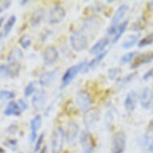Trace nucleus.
<instances>
[{"label":"nucleus","mask_w":153,"mask_h":153,"mask_svg":"<svg viewBox=\"0 0 153 153\" xmlns=\"http://www.w3.org/2000/svg\"><path fill=\"white\" fill-rule=\"evenodd\" d=\"M87 65H88L87 61H83L77 65L73 66L71 68H68V70L66 71V72L64 73L63 78H62V86L66 87L68 84H70L71 82L75 79V76L78 75L80 71H85Z\"/></svg>","instance_id":"nucleus-1"},{"label":"nucleus","mask_w":153,"mask_h":153,"mask_svg":"<svg viewBox=\"0 0 153 153\" xmlns=\"http://www.w3.org/2000/svg\"><path fill=\"white\" fill-rule=\"evenodd\" d=\"M65 140V132L62 128H55L51 136V152L52 153H59L62 150Z\"/></svg>","instance_id":"nucleus-2"},{"label":"nucleus","mask_w":153,"mask_h":153,"mask_svg":"<svg viewBox=\"0 0 153 153\" xmlns=\"http://www.w3.org/2000/svg\"><path fill=\"white\" fill-rule=\"evenodd\" d=\"M70 42L72 48L76 51L85 50L88 45V39L81 31L73 33L70 38Z\"/></svg>","instance_id":"nucleus-3"},{"label":"nucleus","mask_w":153,"mask_h":153,"mask_svg":"<svg viewBox=\"0 0 153 153\" xmlns=\"http://www.w3.org/2000/svg\"><path fill=\"white\" fill-rule=\"evenodd\" d=\"M126 148V136L123 131H119L114 134L111 142V152L123 153Z\"/></svg>","instance_id":"nucleus-4"},{"label":"nucleus","mask_w":153,"mask_h":153,"mask_svg":"<svg viewBox=\"0 0 153 153\" xmlns=\"http://www.w3.org/2000/svg\"><path fill=\"white\" fill-rule=\"evenodd\" d=\"M76 105L79 109L81 111H88L91 105L92 104V99L91 97L90 94L86 91L81 90L78 91L76 95Z\"/></svg>","instance_id":"nucleus-5"},{"label":"nucleus","mask_w":153,"mask_h":153,"mask_svg":"<svg viewBox=\"0 0 153 153\" xmlns=\"http://www.w3.org/2000/svg\"><path fill=\"white\" fill-rule=\"evenodd\" d=\"M100 111L95 108H89L83 116V123L87 128H94L100 120Z\"/></svg>","instance_id":"nucleus-6"},{"label":"nucleus","mask_w":153,"mask_h":153,"mask_svg":"<svg viewBox=\"0 0 153 153\" xmlns=\"http://www.w3.org/2000/svg\"><path fill=\"white\" fill-rule=\"evenodd\" d=\"M66 15L65 10L60 6H55L51 9L48 15V21L51 24L60 23Z\"/></svg>","instance_id":"nucleus-7"},{"label":"nucleus","mask_w":153,"mask_h":153,"mask_svg":"<svg viewBox=\"0 0 153 153\" xmlns=\"http://www.w3.org/2000/svg\"><path fill=\"white\" fill-rule=\"evenodd\" d=\"M79 126L74 121H69L65 131V139L68 144H72L78 136Z\"/></svg>","instance_id":"nucleus-8"},{"label":"nucleus","mask_w":153,"mask_h":153,"mask_svg":"<svg viewBox=\"0 0 153 153\" xmlns=\"http://www.w3.org/2000/svg\"><path fill=\"white\" fill-rule=\"evenodd\" d=\"M80 143L82 144V147L83 148V152H84L92 153L93 148L95 146V139L91 135L90 133L84 131L82 133V136L80 138Z\"/></svg>","instance_id":"nucleus-9"},{"label":"nucleus","mask_w":153,"mask_h":153,"mask_svg":"<svg viewBox=\"0 0 153 153\" xmlns=\"http://www.w3.org/2000/svg\"><path fill=\"white\" fill-rule=\"evenodd\" d=\"M47 101V93L44 90L39 91L32 98V105L35 110H41L45 106Z\"/></svg>","instance_id":"nucleus-10"},{"label":"nucleus","mask_w":153,"mask_h":153,"mask_svg":"<svg viewBox=\"0 0 153 153\" xmlns=\"http://www.w3.org/2000/svg\"><path fill=\"white\" fill-rule=\"evenodd\" d=\"M59 57L58 51L55 47L50 46L46 48L43 52V62L46 65H51L55 63Z\"/></svg>","instance_id":"nucleus-11"},{"label":"nucleus","mask_w":153,"mask_h":153,"mask_svg":"<svg viewBox=\"0 0 153 153\" xmlns=\"http://www.w3.org/2000/svg\"><path fill=\"white\" fill-rule=\"evenodd\" d=\"M153 60V52L143 53L140 55H137L136 57L134 58L132 63H131V68H136L140 66L143 65L144 63H150L151 61Z\"/></svg>","instance_id":"nucleus-12"},{"label":"nucleus","mask_w":153,"mask_h":153,"mask_svg":"<svg viewBox=\"0 0 153 153\" xmlns=\"http://www.w3.org/2000/svg\"><path fill=\"white\" fill-rule=\"evenodd\" d=\"M57 74H58L57 70L50 71H46L43 73L39 77V84L42 87H48L51 85L55 79Z\"/></svg>","instance_id":"nucleus-13"},{"label":"nucleus","mask_w":153,"mask_h":153,"mask_svg":"<svg viewBox=\"0 0 153 153\" xmlns=\"http://www.w3.org/2000/svg\"><path fill=\"white\" fill-rule=\"evenodd\" d=\"M44 18H45V10H43V8H39L37 10H35L32 13V15H30L29 22H30V25L35 27L42 23Z\"/></svg>","instance_id":"nucleus-14"},{"label":"nucleus","mask_w":153,"mask_h":153,"mask_svg":"<svg viewBox=\"0 0 153 153\" xmlns=\"http://www.w3.org/2000/svg\"><path fill=\"white\" fill-rule=\"evenodd\" d=\"M140 100L142 107L143 108H145V109L148 108L151 106V104L153 103L152 91L149 88H145L141 93L140 96Z\"/></svg>","instance_id":"nucleus-15"},{"label":"nucleus","mask_w":153,"mask_h":153,"mask_svg":"<svg viewBox=\"0 0 153 153\" xmlns=\"http://www.w3.org/2000/svg\"><path fill=\"white\" fill-rule=\"evenodd\" d=\"M109 43V39L107 37L102 38L100 40H98L96 43L93 45V47L91 48V54L95 55H98L103 52L105 48Z\"/></svg>","instance_id":"nucleus-16"},{"label":"nucleus","mask_w":153,"mask_h":153,"mask_svg":"<svg viewBox=\"0 0 153 153\" xmlns=\"http://www.w3.org/2000/svg\"><path fill=\"white\" fill-rule=\"evenodd\" d=\"M15 22H16V17L15 15H11L3 26V30L0 31V39L6 38L10 34L11 30L14 27V26H15Z\"/></svg>","instance_id":"nucleus-17"},{"label":"nucleus","mask_w":153,"mask_h":153,"mask_svg":"<svg viewBox=\"0 0 153 153\" xmlns=\"http://www.w3.org/2000/svg\"><path fill=\"white\" fill-rule=\"evenodd\" d=\"M136 105V95L135 91H131L127 95L124 100V107L128 112L135 110Z\"/></svg>","instance_id":"nucleus-18"},{"label":"nucleus","mask_w":153,"mask_h":153,"mask_svg":"<svg viewBox=\"0 0 153 153\" xmlns=\"http://www.w3.org/2000/svg\"><path fill=\"white\" fill-rule=\"evenodd\" d=\"M100 27V21L96 17H90L86 19L83 23V27L88 31H95Z\"/></svg>","instance_id":"nucleus-19"},{"label":"nucleus","mask_w":153,"mask_h":153,"mask_svg":"<svg viewBox=\"0 0 153 153\" xmlns=\"http://www.w3.org/2000/svg\"><path fill=\"white\" fill-rule=\"evenodd\" d=\"M128 7L126 4H123L119 7V8L116 10L115 15L113 16L112 19H111V26H117L119 22L123 19L126 12L128 11Z\"/></svg>","instance_id":"nucleus-20"},{"label":"nucleus","mask_w":153,"mask_h":153,"mask_svg":"<svg viewBox=\"0 0 153 153\" xmlns=\"http://www.w3.org/2000/svg\"><path fill=\"white\" fill-rule=\"evenodd\" d=\"M23 59V53L19 48H14L9 53L7 56V62L11 63H20Z\"/></svg>","instance_id":"nucleus-21"},{"label":"nucleus","mask_w":153,"mask_h":153,"mask_svg":"<svg viewBox=\"0 0 153 153\" xmlns=\"http://www.w3.org/2000/svg\"><path fill=\"white\" fill-rule=\"evenodd\" d=\"M21 108L19 104L15 102H10L7 105V108L4 110V115L7 116H19L20 115Z\"/></svg>","instance_id":"nucleus-22"},{"label":"nucleus","mask_w":153,"mask_h":153,"mask_svg":"<svg viewBox=\"0 0 153 153\" xmlns=\"http://www.w3.org/2000/svg\"><path fill=\"white\" fill-rule=\"evenodd\" d=\"M128 21H124L123 23L120 24L119 26H117V27H116V31L115 35L113 36V39H112V43H116L117 41L120 39V38L122 36L124 31H125L126 28L128 27Z\"/></svg>","instance_id":"nucleus-23"},{"label":"nucleus","mask_w":153,"mask_h":153,"mask_svg":"<svg viewBox=\"0 0 153 153\" xmlns=\"http://www.w3.org/2000/svg\"><path fill=\"white\" fill-rule=\"evenodd\" d=\"M42 124V118L41 116L37 115L30 120V133H37L39 129L40 128Z\"/></svg>","instance_id":"nucleus-24"},{"label":"nucleus","mask_w":153,"mask_h":153,"mask_svg":"<svg viewBox=\"0 0 153 153\" xmlns=\"http://www.w3.org/2000/svg\"><path fill=\"white\" fill-rule=\"evenodd\" d=\"M107 54H108V51H103V52H102L100 55H96L92 60H91L89 63H88V65H87V68L85 69V71L89 70V68H93L94 67H95L101 60H103Z\"/></svg>","instance_id":"nucleus-25"},{"label":"nucleus","mask_w":153,"mask_h":153,"mask_svg":"<svg viewBox=\"0 0 153 153\" xmlns=\"http://www.w3.org/2000/svg\"><path fill=\"white\" fill-rule=\"evenodd\" d=\"M138 35H131V36L128 37V39H126L125 41L123 43V45H122L123 48L124 49H128V48L133 47L138 40Z\"/></svg>","instance_id":"nucleus-26"},{"label":"nucleus","mask_w":153,"mask_h":153,"mask_svg":"<svg viewBox=\"0 0 153 153\" xmlns=\"http://www.w3.org/2000/svg\"><path fill=\"white\" fill-rule=\"evenodd\" d=\"M19 44L23 49H27L31 44V39L29 35H23L22 37L19 39Z\"/></svg>","instance_id":"nucleus-27"},{"label":"nucleus","mask_w":153,"mask_h":153,"mask_svg":"<svg viewBox=\"0 0 153 153\" xmlns=\"http://www.w3.org/2000/svg\"><path fill=\"white\" fill-rule=\"evenodd\" d=\"M15 93L10 91H0V100H10L15 98Z\"/></svg>","instance_id":"nucleus-28"},{"label":"nucleus","mask_w":153,"mask_h":153,"mask_svg":"<svg viewBox=\"0 0 153 153\" xmlns=\"http://www.w3.org/2000/svg\"><path fill=\"white\" fill-rule=\"evenodd\" d=\"M153 43V33H151L148 35H147L146 37L142 39L140 43H139V47L140 48H143L146 46H148L152 44Z\"/></svg>","instance_id":"nucleus-29"},{"label":"nucleus","mask_w":153,"mask_h":153,"mask_svg":"<svg viewBox=\"0 0 153 153\" xmlns=\"http://www.w3.org/2000/svg\"><path fill=\"white\" fill-rule=\"evenodd\" d=\"M136 54H137L136 51H132V52H129L128 54H126L123 56H122V58L120 59V63L122 64H125V63H129L130 61H131L133 59L135 58Z\"/></svg>","instance_id":"nucleus-30"},{"label":"nucleus","mask_w":153,"mask_h":153,"mask_svg":"<svg viewBox=\"0 0 153 153\" xmlns=\"http://www.w3.org/2000/svg\"><path fill=\"white\" fill-rule=\"evenodd\" d=\"M0 76L2 77H10V71L8 64H1L0 65Z\"/></svg>","instance_id":"nucleus-31"},{"label":"nucleus","mask_w":153,"mask_h":153,"mask_svg":"<svg viewBox=\"0 0 153 153\" xmlns=\"http://www.w3.org/2000/svg\"><path fill=\"white\" fill-rule=\"evenodd\" d=\"M34 91H35V83L30 82V83H28L24 89V95H25V96L28 97V96L32 95Z\"/></svg>","instance_id":"nucleus-32"},{"label":"nucleus","mask_w":153,"mask_h":153,"mask_svg":"<svg viewBox=\"0 0 153 153\" xmlns=\"http://www.w3.org/2000/svg\"><path fill=\"white\" fill-rule=\"evenodd\" d=\"M11 5V2L8 0H0V14L7 10Z\"/></svg>","instance_id":"nucleus-33"},{"label":"nucleus","mask_w":153,"mask_h":153,"mask_svg":"<svg viewBox=\"0 0 153 153\" xmlns=\"http://www.w3.org/2000/svg\"><path fill=\"white\" fill-rule=\"evenodd\" d=\"M43 138H44V135H43V133H42L40 136H39L37 142H36V144H35V152H37L39 150V148H40L41 145H42V143H43Z\"/></svg>","instance_id":"nucleus-34"},{"label":"nucleus","mask_w":153,"mask_h":153,"mask_svg":"<svg viewBox=\"0 0 153 153\" xmlns=\"http://www.w3.org/2000/svg\"><path fill=\"white\" fill-rule=\"evenodd\" d=\"M17 143L18 141L16 140H8L7 142H5L4 144L7 146V147H9V148H12V147H14V146L16 147V146H17Z\"/></svg>","instance_id":"nucleus-35"},{"label":"nucleus","mask_w":153,"mask_h":153,"mask_svg":"<svg viewBox=\"0 0 153 153\" xmlns=\"http://www.w3.org/2000/svg\"><path fill=\"white\" fill-rule=\"evenodd\" d=\"M153 77V68L152 69L148 71V72L146 73L145 75L143 76V79L144 80H147V79H149L152 78Z\"/></svg>","instance_id":"nucleus-36"},{"label":"nucleus","mask_w":153,"mask_h":153,"mask_svg":"<svg viewBox=\"0 0 153 153\" xmlns=\"http://www.w3.org/2000/svg\"><path fill=\"white\" fill-rule=\"evenodd\" d=\"M18 104L20 107L21 110L24 111L27 108V103H25V101H23V100H21V99L18 100Z\"/></svg>","instance_id":"nucleus-37"},{"label":"nucleus","mask_w":153,"mask_h":153,"mask_svg":"<svg viewBox=\"0 0 153 153\" xmlns=\"http://www.w3.org/2000/svg\"><path fill=\"white\" fill-rule=\"evenodd\" d=\"M116 75H117V70H116V69H111V70L109 71V77H110L111 79H115Z\"/></svg>","instance_id":"nucleus-38"},{"label":"nucleus","mask_w":153,"mask_h":153,"mask_svg":"<svg viewBox=\"0 0 153 153\" xmlns=\"http://www.w3.org/2000/svg\"><path fill=\"white\" fill-rule=\"evenodd\" d=\"M148 150H149L151 153H153V140L151 142L149 146H148Z\"/></svg>","instance_id":"nucleus-39"},{"label":"nucleus","mask_w":153,"mask_h":153,"mask_svg":"<svg viewBox=\"0 0 153 153\" xmlns=\"http://www.w3.org/2000/svg\"><path fill=\"white\" fill-rule=\"evenodd\" d=\"M148 7H149L150 10L153 11V1H150V2H149V3H148Z\"/></svg>","instance_id":"nucleus-40"},{"label":"nucleus","mask_w":153,"mask_h":153,"mask_svg":"<svg viewBox=\"0 0 153 153\" xmlns=\"http://www.w3.org/2000/svg\"><path fill=\"white\" fill-rule=\"evenodd\" d=\"M4 19H5V17H4V16L0 18V27H1V26H2V24H3Z\"/></svg>","instance_id":"nucleus-41"},{"label":"nucleus","mask_w":153,"mask_h":153,"mask_svg":"<svg viewBox=\"0 0 153 153\" xmlns=\"http://www.w3.org/2000/svg\"><path fill=\"white\" fill-rule=\"evenodd\" d=\"M46 149H47V148H46V147H44V148H43V149L41 150L40 153H46Z\"/></svg>","instance_id":"nucleus-42"},{"label":"nucleus","mask_w":153,"mask_h":153,"mask_svg":"<svg viewBox=\"0 0 153 153\" xmlns=\"http://www.w3.org/2000/svg\"><path fill=\"white\" fill-rule=\"evenodd\" d=\"M27 3V1H22V2H21V4H22V6H23V4H26Z\"/></svg>","instance_id":"nucleus-43"},{"label":"nucleus","mask_w":153,"mask_h":153,"mask_svg":"<svg viewBox=\"0 0 153 153\" xmlns=\"http://www.w3.org/2000/svg\"><path fill=\"white\" fill-rule=\"evenodd\" d=\"M149 126H150V128H152V129H153V120H152V121L151 122L150 125H149Z\"/></svg>","instance_id":"nucleus-44"},{"label":"nucleus","mask_w":153,"mask_h":153,"mask_svg":"<svg viewBox=\"0 0 153 153\" xmlns=\"http://www.w3.org/2000/svg\"><path fill=\"white\" fill-rule=\"evenodd\" d=\"M0 153H5V151L3 150V148H0Z\"/></svg>","instance_id":"nucleus-45"},{"label":"nucleus","mask_w":153,"mask_h":153,"mask_svg":"<svg viewBox=\"0 0 153 153\" xmlns=\"http://www.w3.org/2000/svg\"><path fill=\"white\" fill-rule=\"evenodd\" d=\"M83 153H90V152H83Z\"/></svg>","instance_id":"nucleus-46"},{"label":"nucleus","mask_w":153,"mask_h":153,"mask_svg":"<svg viewBox=\"0 0 153 153\" xmlns=\"http://www.w3.org/2000/svg\"><path fill=\"white\" fill-rule=\"evenodd\" d=\"M19 153H21V152H19Z\"/></svg>","instance_id":"nucleus-47"}]
</instances>
